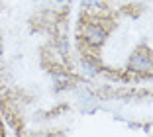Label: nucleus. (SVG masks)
Returning <instances> with one entry per match:
<instances>
[{"instance_id": "nucleus-1", "label": "nucleus", "mask_w": 153, "mask_h": 137, "mask_svg": "<svg viewBox=\"0 0 153 137\" xmlns=\"http://www.w3.org/2000/svg\"><path fill=\"white\" fill-rule=\"evenodd\" d=\"M153 69V59L149 55V51L137 49L134 55L130 57V71L134 73H149Z\"/></svg>"}, {"instance_id": "nucleus-2", "label": "nucleus", "mask_w": 153, "mask_h": 137, "mask_svg": "<svg viewBox=\"0 0 153 137\" xmlns=\"http://www.w3.org/2000/svg\"><path fill=\"white\" fill-rule=\"evenodd\" d=\"M85 39L88 45H102L106 39V27H102L100 24H86L85 26Z\"/></svg>"}, {"instance_id": "nucleus-3", "label": "nucleus", "mask_w": 153, "mask_h": 137, "mask_svg": "<svg viewBox=\"0 0 153 137\" xmlns=\"http://www.w3.org/2000/svg\"><path fill=\"white\" fill-rule=\"evenodd\" d=\"M82 73H85V75H88V76H94L96 73V67L92 65V63H86V61H82Z\"/></svg>"}, {"instance_id": "nucleus-4", "label": "nucleus", "mask_w": 153, "mask_h": 137, "mask_svg": "<svg viewBox=\"0 0 153 137\" xmlns=\"http://www.w3.org/2000/svg\"><path fill=\"white\" fill-rule=\"evenodd\" d=\"M82 6H86V8H100L102 0H82Z\"/></svg>"}, {"instance_id": "nucleus-5", "label": "nucleus", "mask_w": 153, "mask_h": 137, "mask_svg": "<svg viewBox=\"0 0 153 137\" xmlns=\"http://www.w3.org/2000/svg\"><path fill=\"white\" fill-rule=\"evenodd\" d=\"M55 2H63V0H55Z\"/></svg>"}, {"instance_id": "nucleus-6", "label": "nucleus", "mask_w": 153, "mask_h": 137, "mask_svg": "<svg viewBox=\"0 0 153 137\" xmlns=\"http://www.w3.org/2000/svg\"><path fill=\"white\" fill-rule=\"evenodd\" d=\"M0 53H2V47H0Z\"/></svg>"}]
</instances>
